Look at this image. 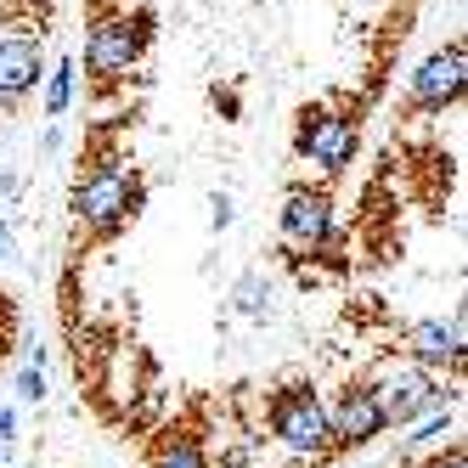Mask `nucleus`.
I'll list each match as a JSON object with an SVG mask.
<instances>
[{"label":"nucleus","instance_id":"obj_1","mask_svg":"<svg viewBox=\"0 0 468 468\" xmlns=\"http://www.w3.org/2000/svg\"><path fill=\"white\" fill-rule=\"evenodd\" d=\"M136 204H142V181H136V170H124L119 158H102L74 192V215L96 231V238L119 231L130 215H136Z\"/></svg>","mask_w":468,"mask_h":468},{"label":"nucleus","instance_id":"obj_2","mask_svg":"<svg viewBox=\"0 0 468 468\" xmlns=\"http://www.w3.org/2000/svg\"><path fill=\"white\" fill-rule=\"evenodd\" d=\"M265 418H271V434H277L288 452L311 457V463L327 457V407H322V395L311 384H282V389H271Z\"/></svg>","mask_w":468,"mask_h":468},{"label":"nucleus","instance_id":"obj_3","mask_svg":"<svg viewBox=\"0 0 468 468\" xmlns=\"http://www.w3.org/2000/svg\"><path fill=\"white\" fill-rule=\"evenodd\" d=\"M293 153L322 164L327 176H339L345 164L356 158V119L333 113V108H305L293 124Z\"/></svg>","mask_w":468,"mask_h":468},{"label":"nucleus","instance_id":"obj_4","mask_svg":"<svg viewBox=\"0 0 468 468\" xmlns=\"http://www.w3.org/2000/svg\"><path fill=\"white\" fill-rule=\"evenodd\" d=\"M147 23H153L147 12L96 23V28H90V40H85V69H90L96 80H113V74H124L130 62L142 57V46H147Z\"/></svg>","mask_w":468,"mask_h":468},{"label":"nucleus","instance_id":"obj_5","mask_svg":"<svg viewBox=\"0 0 468 468\" xmlns=\"http://www.w3.org/2000/svg\"><path fill=\"white\" fill-rule=\"evenodd\" d=\"M384 407H378V389L373 384H345L339 407L327 412V457H339L350 446H367L373 434H384Z\"/></svg>","mask_w":468,"mask_h":468},{"label":"nucleus","instance_id":"obj_6","mask_svg":"<svg viewBox=\"0 0 468 468\" xmlns=\"http://www.w3.org/2000/svg\"><path fill=\"white\" fill-rule=\"evenodd\" d=\"M378 389V407H384V423H412L418 412H429V407H446L452 400V389H441L423 367H400V373H389L384 384H373Z\"/></svg>","mask_w":468,"mask_h":468},{"label":"nucleus","instance_id":"obj_7","mask_svg":"<svg viewBox=\"0 0 468 468\" xmlns=\"http://www.w3.org/2000/svg\"><path fill=\"white\" fill-rule=\"evenodd\" d=\"M282 231H288L293 243L322 249L333 238V197L322 186H288V197H282Z\"/></svg>","mask_w":468,"mask_h":468},{"label":"nucleus","instance_id":"obj_8","mask_svg":"<svg viewBox=\"0 0 468 468\" xmlns=\"http://www.w3.org/2000/svg\"><path fill=\"white\" fill-rule=\"evenodd\" d=\"M457 96H463V46H446L412 74V108L441 113L446 102H457Z\"/></svg>","mask_w":468,"mask_h":468},{"label":"nucleus","instance_id":"obj_9","mask_svg":"<svg viewBox=\"0 0 468 468\" xmlns=\"http://www.w3.org/2000/svg\"><path fill=\"white\" fill-rule=\"evenodd\" d=\"M400 350L429 361V367H457L463 361V327L457 322H407L400 327Z\"/></svg>","mask_w":468,"mask_h":468},{"label":"nucleus","instance_id":"obj_10","mask_svg":"<svg viewBox=\"0 0 468 468\" xmlns=\"http://www.w3.org/2000/svg\"><path fill=\"white\" fill-rule=\"evenodd\" d=\"M46 74V57L35 40H0V102H17Z\"/></svg>","mask_w":468,"mask_h":468},{"label":"nucleus","instance_id":"obj_11","mask_svg":"<svg viewBox=\"0 0 468 468\" xmlns=\"http://www.w3.org/2000/svg\"><path fill=\"white\" fill-rule=\"evenodd\" d=\"M153 468H209L204 434H170V441L153 452Z\"/></svg>","mask_w":468,"mask_h":468},{"label":"nucleus","instance_id":"obj_12","mask_svg":"<svg viewBox=\"0 0 468 468\" xmlns=\"http://www.w3.org/2000/svg\"><path fill=\"white\" fill-rule=\"evenodd\" d=\"M69 96H74V62H57L51 85H46V113L62 119V113H69Z\"/></svg>","mask_w":468,"mask_h":468},{"label":"nucleus","instance_id":"obj_13","mask_svg":"<svg viewBox=\"0 0 468 468\" xmlns=\"http://www.w3.org/2000/svg\"><path fill=\"white\" fill-rule=\"evenodd\" d=\"M17 395H23V400H40V395H46V378H40V367H28V373H23Z\"/></svg>","mask_w":468,"mask_h":468},{"label":"nucleus","instance_id":"obj_14","mask_svg":"<svg viewBox=\"0 0 468 468\" xmlns=\"http://www.w3.org/2000/svg\"><path fill=\"white\" fill-rule=\"evenodd\" d=\"M441 434H452V418H429V423H423V429L412 434V441L423 446V441H441Z\"/></svg>","mask_w":468,"mask_h":468},{"label":"nucleus","instance_id":"obj_15","mask_svg":"<svg viewBox=\"0 0 468 468\" xmlns=\"http://www.w3.org/2000/svg\"><path fill=\"white\" fill-rule=\"evenodd\" d=\"M209 209H215V226H220V231H226V226H231V197H226V192H220V197H215V204H209Z\"/></svg>","mask_w":468,"mask_h":468},{"label":"nucleus","instance_id":"obj_16","mask_svg":"<svg viewBox=\"0 0 468 468\" xmlns=\"http://www.w3.org/2000/svg\"><path fill=\"white\" fill-rule=\"evenodd\" d=\"M12 429H17V418H12L6 407H0V441H12Z\"/></svg>","mask_w":468,"mask_h":468},{"label":"nucleus","instance_id":"obj_17","mask_svg":"<svg viewBox=\"0 0 468 468\" xmlns=\"http://www.w3.org/2000/svg\"><path fill=\"white\" fill-rule=\"evenodd\" d=\"M6 243H12V231H6V220H0V254H6Z\"/></svg>","mask_w":468,"mask_h":468}]
</instances>
